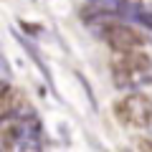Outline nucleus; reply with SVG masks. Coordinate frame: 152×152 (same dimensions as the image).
<instances>
[{
	"mask_svg": "<svg viewBox=\"0 0 152 152\" xmlns=\"http://www.w3.org/2000/svg\"><path fill=\"white\" fill-rule=\"evenodd\" d=\"M20 102H23V94L18 91V89H13V86H5V89H3V94H0V117L8 119V117L18 109V104H20Z\"/></svg>",
	"mask_w": 152,
	"mask_h": 152,
	"instance_id": "4",
	"label": "nucleus"
},
{
	"mask_svg": "<svg viewBox=\"0 0 152 152\" xmlns=\"http://www.w3.org/2000/svg\"><path fill=\"white\" fill-rule=\"evenodd\" d=\"M114 117L122 127L145 129L152 124V102L145 94H127L119 102H114Z\"/></svg>",
	"mask_w": 152,
	"mask_h": 152,
	"instance_id": "1",
	"label": "nucleus"
},
{
	"mask_svg": "<svg viewBox=\"0 0 152 152\" xmlns=\"http://www.w3.org/2000/svg\"><path fill=\"white\" fill-rule=\"evenodd\" d=\"M137 147H140V150H152V140H140Z\"/></svg>",
	"mask_w": 152,
	"mask_h": 152,
	"instance_id": "5",
	"label": "nucleus"
},
{
	"mask_svg": "<svg viewBox=\"0 0 152 152\" xmlns=\"http://www.w3.org/2000/svg\"><path fill=\"white\" fill-rule=\"evenodd\" d=\"M99 36L104 38V43H109L114 51H132V48H140L142 43H145V38H142V33H137L134 28L124 26V23H104L102 28H99Z\"/></svg>",
	"mask_w": 152,
	"mask_h": 152,
	"instance_id": "3",
	"label": "nucleus"
},
{
	"mask_svg": "<svg viewBox=\"0 0 152 152\" xmlns=\"http://www.w3.org/2000/svg\"><path fill=\"white\" fill-rule=\"evenodd\" d=\"M147 71H150V56L140 53L137 48L117 51V56L112 61V74L117 86H134V81Z\"/></svg>",
	"mask_w": 152,
	"mask_h": 152,
	"instance_id": "2",
	"label": "nucleus"
}]
</instances>
